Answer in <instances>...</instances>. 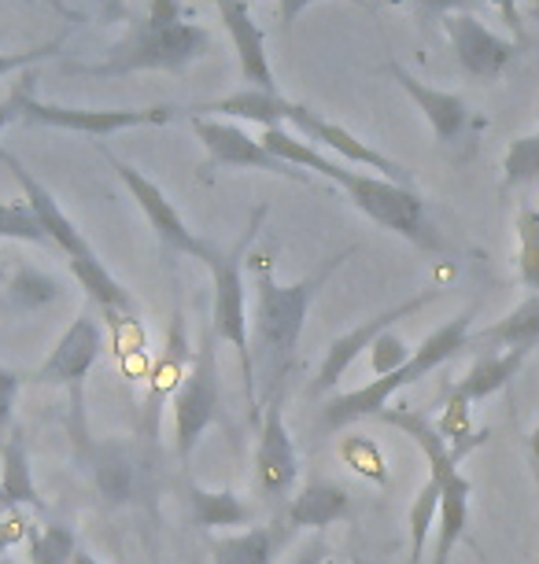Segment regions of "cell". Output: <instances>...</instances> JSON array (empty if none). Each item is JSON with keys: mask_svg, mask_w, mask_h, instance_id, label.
<instances>
[{"mask_svg": "<svg viewBox=\"0 0 539 564\" xmlns=\"http://www.w3.org/2000/svg\"><path fill=\"white\" fill-rule=\"evenodd\" d=\"M355 248H344L322 262V270L295 284L273 281V265L267 254H248L251 284H256V322H251V358H256V377H262V402L273 391H281L284 372L292 369L295 350H300V336L306 325V311H311L314 295L333 270H341L344 259H352Z\"/></svg>", "mask_w": 539, "mask_h": 564, "instance_id": "obj_1", "label": "cell"}, {"mask_svg": "<svg viewBox=\"0 0 539 564\" xmlns=\"http://www.w3.org/2000/svg\"><path fill=\"white\" fill-rule=\"evenodd\" d=\"M71 443L82 468L89 473L93 491L111 509H152L160 498V473L152 457L137 443L126 440H97L82 413V399H71Z\"/></svg>", "mask_w": 539, "mask_h": 564, "instance_id": "obj_2", "label": "cell"}, {"mask_svg": "<svg viewBox=\"0 0 539 564\" xmlns=\"http://www.w3.org/2000/svg\"><path fill=\"white\" fill-rule=\"evenodd\" d=\"M470 325H473V306L470 311H462L454 322L432 328V333L414 347V358H410L403 369L369 380V384L355 388V391H344V395H333L322 406L325 432H344V429H352L355 421L380 417V413L388 410V402H392L396 391L418 384L421 377H429L432 369H440L443 361H451L454 355H462V350L470 347V336H473Z\"/></svg>", "mask_w": 539, "mask_h": 564, "instance_id": "obj_3", "label": "cell"}, {"mask_svg": "<svg viewBox=\"0 0 539 564\" xmlns=\"http://www.w3.org/2000/svg\"><path fill=\"white\" fill-rule=\"evenodd\" d=\"M314 174L333 181V185L352 199V207L363 210L374 226L392 229L396 237L410 240L421 251H440V232L425 215V199H421L410 185H399V181H388L380 174L344 170L341 163H333V159H325V155H319Z\"/></svg>", "mask_w": 539, "mask_h": 564, "instance_id": "obj_4", "label": "cell"}, {"mask_svg": "<svg viewBox=\"0 0 539 564\" xmlns=\"http://www.w3.org/2000/svg\"><path fill=\"white\" fill-rule=\"evenodd\" d=\"M267 218V207L251 210L248 229L240 232V240L229 251H222L215 262L207 265L215 276V303H211V333L222 344H229L240 358V377H245V395L251 413L259 417V377H256V358H251V325H248V300H245V265L251 254V240Z\"/></svg>", "mask_w": 539, "mask_h": 564, "instance_id": "obj_5", "label": "cell"}, {"mask_svg": "<svg viewBox=\"0 0 539 564\" xmlns=\"http://www.w3.org/2000/svg\"><path fill=\"white\" fill-rule=\"evenodd\" d=\"M215 52V37L196 23L152 26L137 23L119 45H111L104 63H78V74H133V70H174L182 74L188 63Z\"/></svg>", "mask_w": 539, "mask_h": 564, "instance_id": "obj_6", "label": "cell"}, {"mask_svg": "<svg viewBox=\"0 0 539 564\" xmlns=\"http://www.w3.org/2000/svg\"><path fill=\"white\" fill-rule=\"evenodd\" d=\"M19 93V119L34 126H56V130L89 133V137H111L119 130H137V126H166L177 115V108H119V111H93V108H56V104H41L34 97V74L15 82Z\"/></svg>", "mask_w": 539, "mask_h": 564, "instance_id": "obj_7", "label": "cell"}, {"mask_svg": "<svg viewBox=\"0 0 539 564\" xmlns=\"http://www.w3.org/2000/svg\"><path fill=\"white\" fill-rule=\"evenodd\" d=\"M218 336L207 333L204 344L196 347L193 369H188L185 384L174 395V451L177 462H188L193 451L204 440V432L218 417Z\"/></svg>", "mask_w": 539, "mask_h": 564, "instance_id": "obj_8", "label": "cell"}, {"mask_svg": "<svg viewBox=\"0 0 539 564\" xmlns=\"http://www.w3.org/2000/svg\"><path fill=\"white\" fill-rule=\"evenodd\" d=\"M104 350V328L100 317L93 311H82L67 325V333L56 339V347L48 350V358L41 361L34 372H26L23 384L34 388H67L71 399H82L89 369L97 366Z\"/></svg>", "mask_w": 539, "mask_h": 564, "instance_id": "obj_9", "label": "cell"}, {"mask_svg": "<svg viewBox=\"0 0 539 564\" xmlns=\"http://www.w3.org/2000/svg\"><path fill=\"white\" fill-rule=\"evenodd\" d=\"M104 159L111 163L115 174L122 177V185L130 188V196L137 199V207L144 210V218H148V226L155 229V237H160V243L166 251H174V254H188V259H200L204 265H211L218 259V248H211L207 240H200L193 229L185 226V218L177 215V207L171 204V199L163 196V188L155 185L152 177H144L141 170L130 166V163H122V159H115V152H108V148H100Z\"/></svg>", "mask_w": 539, "mask_h": 564, "instance_id": "obj_10", "label": "cell"}, {"mask_svg": "<svg viewBox=\"0 0 539 564\" xmlns=\"http://www.w3.org/2000/svg\"><path fill=\"white\" fill-rule=\"evenodd\" d=\"M432 300H440V289H425V292H418V295H410V300L403 303H396V306H388V311H380L374 317H366L363 325H355L352 333H344V336H336L330 347H325V358H322V369H319V377L306 384V395L311 399H319L325 395V391H333L336 384H341V377L347 369L355 366V358L363 355V350L374 347V339L380 333H388V328H396L403 317H414L418 311H425V306Z\"/></svg>", "mask_w": 539, "mask_h": 564, "instance_id": "obj_11", "label": "cell"}, {"mask_svg": "<svg viewBox=\"0 0 539 564\" xmlns=\"http://www.w3.org/2000/svg\"><path fill=\"white\" fill-rule=\"evenodd\" d=\"M295 476H300V454H295L292 432L284 424V391H273L259 421L256 446V480L262 498L270 506H289Z\"/></svg>", "mask_w": 539, "mask_h": 564, "instance_id": "obj_12", "label": "cell"}, {"mask_svg": "<svg viewBox=\"0 0 539 564\" xmlns=\"http://www.w3.org/2000/svg\"><path fill=\"white\" fill-rule=\"evenodd\" d=\"M196 137L207 148V170L229 166V170H262V174H278L289 177L295 185H311L306 170H295L289 163H281L278 155H270L256 137L240 130L237 122H218V119H193Z\"/></svg>", "mask_w": 539, "mask_h": 564, "instance_id": "obj_13", "label": "cell"}, {"mask_svg": "<svg viewBox=\"0 0 539 564\" xmlns=\"http://www.w3.org/2000/svg\"><path fill=\"white\" fill-rule=\"evenodd\" d=\"M284 122L292 126L295 133L303 137L306 144H314L322 152V148H330L341 159H347L352 166H366V170H380V177L388 181H399V185H410V170L399 166L396 159H388L385 152H377V148H369L366 141H358L352 130H344V126L330 122L325 115L303 108V104H292L289 100V111H284Z\"/></svg>", "mask_w": 539, "mask_h": 564, "instance_id": "obj_14", "label": "cell"}, {"mask_svg": "<svg viewBox=\"0 0 539 564\" xmlns=\"http://www.w3.org/2000/svg\"><path fill=\"white\" fill-rule=\"evenodd\" d=\"M440 23H443V34H448L451 48H454L459 67L466 70L470 78H477V82H495L517 59V52H521L517 41L499 37L495 30H488L481 19H473L470 12L443 15Z\"/></svg>", "mask_w": 539, "mask_h": 564, "instance_id": "obj_15", "label": "cell"}, {"mask_svg": "<svg viewBox=\"0 0 539 564\" xmlns=\"http://www.w3.org/2000/svg\"><path fill=\"white\" fill-rule=\"evenodd\" d=\"M0 163H4L8 170H12V177L19 181V188H23V196H26V204L37 210V218H41V226H45L48 232V240L56 243V251L67 254V262L71 259H86V254H97L89 248V240H86V232H82L74 221L67 218V210L60 207V199L48 193L41 181L30 174V170L19 163V159L12 152H4L0 148Z\"/></svg>", "mask_w": 539, "mask_h": 564, "instance_id": "obj_16", "label": "cell"}, {"mask_svg": "<svg viewBox=\"0 0 539 564\" xmlns=\"http://www.w3.org/2000/svg\"><path fill=\"white\" fill-rule=\"evenodd\" d=\"M222 23H226V34L234 41L237 48V59H240V78H245L251 89H267V93H278L273 85V70H270V59H267V34L262 26L251 19V8L248 0H215Z\"/></svg>", "mask_w": 539, "mask_h": 564, "instance_id": "obj_17", "label": "cell"}, {"mask_svg": "<svg viewBox=\"0 0 539 564\" xmlns=\"http://www.w3.org/2000/svg\"><path fill=\"white\" fill-rule=\"evenodd\" d=\"M388 74L399 82V89L407 93L410 100L418 104V111L425 115V122L432 126V133H436L440 144H454L462 141L470 130V108L466 100L459 97V93H443V89H432L421 78H414L407 67H399V63H388Z\"/></svg>", "mask_w": 539, "mask_h": 564, "instance_id": "obj_18", "label": "cell"}, {"mask_svg": "<svg viewBox=\"0 0 539 564\" xmlns=\"http://www.w3.org/2000/svg\"><path fill=\"white\" fill-rule=\"evenodd\" d=\"M352 513H355V502H352V495H347L341 484L311 480V484H303L300 495L289 498L281 520L292 531H325L333 524H344Z\"/></svg>", "mask_w": 539, "mask_h": 564, "instance_id": "obj_19", "label": "cell"}, {"mask_svg": "<svg viewBox=\"0 0 539 564\" xmlns=\"http://www.w3.org/2000/svg\"><path fill=\"white\" fill-rule=\"evenodd\" d=\"M193 355H196V350H188L185 314L174 311V322H171V328H166L163 355L155 358L152 372H148V410H152V432H155V410H160L166 399H174L177 388L185 384L188 369H193ZM152 440H155V435H152Z\"/></svg>", "mask_w": 539, "mask_h": 564, "instance_id": "obj_20", "label": "cell"}, {"mask_svg": "<svg viewBox=\"0 0 539 564\" xmlns=\"http://www.w3.org/2000/svg\"><path fill=\"white\" fill-rule=\"evenodd\" d=\"M292 535L295 531L284 520H273V524H256L211 539V553H215V564H273L278 550L292 542Z\"/></svg>", "mask_w": 539, "mask_h": 564, "instance_id": "obj_21", "label": "cell"}, {"mask_svg": "<svg viewBox=\"0 0 539 564\" xmlns=\"http://www.w3.org/2000/svg\"><path fill=\"white\" fill-rule=\"evenodd\" d=\"M440 476V539H436V553H432V564H451L454 546L466 535L470 524V495L473 484L462 476V468H443Z\"/></svg>", "mask_w": 539, "mask_h": 564, "instance_id": "obj_22", "label": "cell"}, {"mask_svg": "<svg viewBox=\"0 0 539 564\" xmlns=\"http://www.w3.org/2000/svg\"><path fill=\"white\" fill-rule=\"evenodd\" d=\"M0 498H4V502H15V506H26V509L45 513V498L37 495L23 429H8L4 443H0Z\"/></svg>", "mask_w": 539, "mask_h": 564, "instance_id": "obj_23", "label": "cell"}, {"mask_svg": "<svg viewBox=\"0 0 539 564\" xmlns=\"http://www.w3.org/2000/svg\"><path fill=\"white\" fill-rule=\"evenodd\" d=\"M284 111H289V100L278 97V93H267V89H251V85H245V89L234 93V97H222V100H211V104H193V108H188L193 119H207V115H229V119L256 122V126H262V130L281 126Z\"/></svg>", "mask_w": 539, "mask_h": 564, "instance_id": "obj_24", "label": "cell"}, {"mask_svg": "<svg viewBox=\"0 0 539 564\" xmlns=\"http://www.w3.org/2000/svg\"><path fill=\"white\" fill-rule=\"evenodd\" d=\"M539 344V292H528L510 314L495 325L470 336V347H503V350H532Z\"/></svg>", "mask_w": 539, "mask_h": 564, "instance_id": "obj_25", "label": "cell"}, {"mask_svg": "<svg viewBox=\"0 0 539 564\" xmlns=\"http://www.w3.org/2000/svg\"><path fill=\"white\" fill-rule=\"evenodd\" d=\"M185 498H188V517L204 531H222V528L237 531L256 520V509L234 491H207V487H200V484H188Z\"/></svg>", "mask_w": 539, "mask_h": 564, "instance_id": "obj_26", "label": "cell"}, {"mask_svg": "<svg viewBox=\"0 0 539 564\" xmlns=\"http://www.w3.org/2000/svg\"><path fill=\"white\" fill-rule=\"evenodd\" d=\"M525 358H528L525 350H488V355H481L477 361H473L466 377L451 388V395L470 402V406H473V402L495 395V391H503L506 384H510L514 372L521 369Z\"/></svg>", "mask_w": 539, "mask_h": 564, "instance_id": "obj_27", "label": "cell"}, {"mask_svg": "<svg viewBox=\"0 0 539 564\" xmlns=\"http://www.w3.org/2000/svg\"><path fill=\"white\" fill-rule=\"evenodd\" d=\"M440 520V476L429 473V480L418 487L414 502L407 509V528H410V557L407 564H421L425 561V542L432 535Z\"/></svg>", "mask_w": 539, "mask_h": 564, "instance_id": "obj_28", "label": "cell"}, {"mask_svg": "<svg viewBox=\"0 0 539 564\" xmlns=\"http://www.w3.org/2000/svg\"><path fill=\"white\" fill-rule=\"evenodd\" d=\"M4 289L19 311H41V306L63 300V284L52 273L37 270V265H19V270H12Z\"/></svg>", "mask_w": 539, "mask_h": 564, "instance_id": "obj_29", "label": "cell"}, {"mask_svg": "<svg viewBox=\"0 0 539 564\" xmlns=\"http://www.w3.org/2000/svg\"><path fill=\"white\" fill-rule=\"evenodd\" d=\"M517 281L528 292H539V210L525 204L517 210Z\"/></svg>", "mask_w": 539, "mask_h": 564, "instance_id": "obj_30", "label": "cell"}, {"mask_svg": "<svg viewBox=\"0 0 539 564\" xmlns=\"http://www.w3.org/2000/svg\"><path fill=\"white\" fill-rule=\"evenodd\" d=\"M74 550H78V535L67 524H34L26 539V557L30 564H71Z\"/></svg>", "mask_w": 539, "mask_h": 564, "instance_id": "obj_31", "label": "cell"}, {"mask_svg": "<svg viewBox=\"0 0 539 564\" xmlns=\"http://www.w3.org/2000/svg\"><path fill=\"white\" fill-rule=\"evenodd\" d=\"M0 240H23V243H41V248H52L56 243L48 240L45 226H41L37 210L26 204V199H0Z\"/></svg>", "mask_w": 539, "mask_h": 564, "instance_id": "obj_32", "label": "cell"}, {"mask_svg": "<svg viewBox=\"0 0 539 564\" xmlns=\"http://www.w3.org/2000/svg\"><path fill=\"white\" fill-rule=\"evenodd\" d=\"M341 462L358 473L363 480L369 484H388V465H385V454H380V446L374 440H366V435H344L341 440Z\"/></svg>", "mask_w": 539, "mask_h": 564, "instance_id": "obj_33", "label": "cell"}, {"mask_svg": "<svg viewBox=\"0 0 539 564\" xmlns=\"http://www.w3.org/2000/svg\"><path fill=\"white\" fill-rule=\"evenodd\" d=\"M503 181L506 185H532V181H539V133L517 137V141L506 148Z\"/></svg>", "mask_w": 539, "mask_h": 564, "instance_id": "obj_34", "label": "cell"}, {"mask_svg": "<svg viewBox=\"0 0 539 564\" xmlns=\"http://www.w3.org/2000/svg\"><path fill=\"white\" fill-rule=\"evenodd\" d=\"M410 358H414V350L407 347V339L399 336L396 328L380 333V336L374 339V347H369V366H374L377 377H388V372L403 369Z\"/></svg>", "mask_w": 539, "mask_h": 564, "instance_id": "obj_35", "label": "cell"}, {"mask_svg": "<svg viewBox=\"0 0 539 564\" xmlns=\"http://www.w3.org/2000/svg\"><path fill=\"white\" fill-rule=\"evenodd\" d=\"M30 531H34V517H30V509L0 498V557H8L15 546H26Z\"/></svg>", "mask_w": 539, "mask_h": 564, "instance_id": "obj_36", "label": "cell"}, {"mask_svg": "<svg viewBox=\"0 0 539 564\" xmlns=\"http://www.w3.org/2000/svg\"><path fill=\"white\" fill-rule=\"evenodd\" d=\"M289 564H344V561H341V553H336L330 542H325L322 531H311V535H306L300 546H295ZM347 564H352V561H347Z\"/></svg>", "mask_w": 539, "mask_h": 564, "instance_id": "obj_37", "label": "cell"}, {"mask_svg": "<svg viewBox=\"0 0 539 564\" xmlns=\"http://www.w3.org/2000/svg\"><path fill=\"white\" fill-rule=\"evenodd\" d=\"M23 388V377L15 369L0 366V432L12 429V410H15V395Z\"/></svg>", "mask_w": 539, "mask_h": 564, "instance_id": "obj_38", "label": "cell"}, {"mask_svg": "<svg viewBox=\"0 0 539 564\" xmlns=\"http://www.w3.org/2000/svg\"><path fill=\"white\" fill-rule=\"evenodd\" d=\"M60 52V41H48V45L41 48H30V52H15V56H8V52H0V78H8V74L30 67V63L45 59V56H56Z\"/></svg>", "mask_w": 539, "mask_h": 564, "instance_id": "obj_39", "label": "cell"}, {"mask_svg": "<svg viewBox=\"0 0 539 564\" xmlns=\"http://www.w3.org/2000/svg\"><path fill=\"white\" fill-rule=\"evenodd\" d=\"M148 8V23L152 26H174V23H185V8L182 0H144Z\"/></svg>", "mask_w": 539, "mask_h": 564, "instance_id": "obj_40", "label": "cell"}, {"mask_svg": "<svg viewBox=\"0 0 539 564\" xmlns=\"http://www.w3.org/2000/svg\"><path fill=\"white\" fill-rule=\"evenodd\" d=\"M311 4H322V0H278V12H281V23L292 26L295 19L303 15V8ZM344 4H358V8H374V0H344Z\"/></svg>", "mask_w": 539, "mask_h": 564, "instance_id": "obj_41", "label": "cell"}, {"mask_svg": "<svg viewBox=\"0 0 539 564\" xmlns=\"http://www.w3.org/2000/svg\"><path fill=\"white\" fill-rule=\"evenodd\" d=\"M488 4L495 8V12L503 15V23L514 30V37H517V45H525V23H521V12H517V0H488Z\"/></svg>", "mask_w": 539, "mask_h": 564, "instance_id": "obj_42", "label": "cell"}, {"mask_svg": "<svg viewBox=\"0 0 539 564\" xmlns=\"http://www.w3.org/2000/svg\"><path fill=\"white\" fill-rule=\"evenodd\" d=\"M410 4L418 8L421 15H454L462 12V8H470V0H410Z\"/></svg>", "mask_w": 539, "mask_h": 564, "instance_id": "obj_43", "label": "cell"}, {"mask_svg": "<svg viewBox=\"0 0 539 564\" xmlns=\"http://www.w3.org/2000/svg\"><path fill=\"white\" fill-rule=\"evenodd\" d=\"M19 119V93L12 89V97H8L4 104H0V133L8 130V126H12Z\"/></svg>", "mask_w": 539, "mask_h": 564, "instance_id": "obj_44", "label": "cell"}, {"mask_svg": "<svg viewBox=\"0 0 539 564\" xmlns=\"http://www.w3.org/2000/svg\"><path fill=\"white\" fill-rule=\"evenodd\" d=\"M528 465H532V473L539 476V424L528 432Z\"/></svg>", "mask_w": 539, "mask_h": 564, "instance_id": "obj_45", "label": "cell"}, {"mask_svg": "<svg viewBox=\"0 0 539 564\" xmlns=\"http://www.w3.org/2000/svg\"><path fill=\"white\" fill-rule=\"evenodd\" d=\"M71 564H104V561H100V557H93V553H89L86 546H78V550H74Z\"/></svg>", "mask_w": 539, "mask_h": 564, "instance_id": "obj_46", "label": "cell"}, {"mask_svg": "<svg viewBox=\"0 0 539 564\" xmlns=\"http://www.w3.org/2000/svg\"><path fill=\"white\" fill-rule=\"evenodd\" d=\"M528 19H539V0H532V4H528Z\"/></svg>", "mask_w": 539, "mask_h": 564, "instance_id": "obj_47", "label": "cell"}, {"mask_svg": "<svg viewBox=\"0 0 539 564\" xmlns=\"http://www.w3.org/2000/svg\"><path fill=\"white\" fill-rule=\"evenodd\" d=\"M0 284H8V270H4V265H0Z\"/></svg>", "mask_w": 539, "mask_h": 564, "instance_id": "obj_48", "label": "cell"}, {"mask_svg": "<svg viewBox=\"0 0 539 564\" xmlns=\"http://www.w3.org/2000/svg\"><path fill=\"white\" fill-rule=\"evenodd\" d=\"M352 564H369L366 557H352Z\"/></svg>", "mask_w": 539, "mask_h": 564, "instance_id": "obj_49", "label": "cell"}, {"mask_svg": "<svg viewBox=\"0 0 539 564\" xmlns=\"http://www.w3.org/2000/svg\"><path fill=\"white\" fill-rule=\"evenodd\" d=\"M385 4H403V0H385Z\"/></svg>", "mask_w": 539, "mask_h": 564, "instance_id": "obj_50", "label": "cell"}, {"mask_svg": "<svg viewBox=\"0 0 539 564\" xmlns=\"http://www.w3.org/2000/svg\"><path fill=\"white\" fill-rule=\"evenodd\" d=\"M0 564H12V561H8V557H0Z\"/></svg>", "mask_w": 539, "mask_h": 564, "instance_id": "obj_51", "label": "cell"}, {"mask_svg": "<svg viewBox=\"0 0 539 564\" xmlns=\"http://www.w3.org/2000/svg\"><path fill=\"white\" fill-rule=\"evenodd\" d=\"M532 207H536V210H539V199H536V204H532Z\"/></svg>", "mask_w": 539, "mask_h": 564, "instance_id": "obj_52", "label": "cell"}, {"mask_svg": "<svg viewBox=\"0 0 539 564\" xmlns=\"http://www.w3.org/2000/svg\"><path fill=\"white\" fill-rule=\"evenodd\" d=\"M536 484H539V476H536Z\"/></svg>", "mask_w": 539, "mask_h": 564, "instance_id": "obj_53", "label": "cell"}]
</instances>
